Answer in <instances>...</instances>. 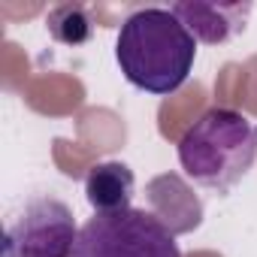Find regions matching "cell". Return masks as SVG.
Segmentation results:
<instances>
[{"instance_id": "ba28073f", "label": "cell", "mask_w": 257, "mask_h": 257, "mask_svg": "<svg viewBox=\"0 0 257 257\" xmlns=\"http://www.w3.org/2000/svg\"><path fill=\"white\" fill-rule=\"evenodd\" d=\"M49 34L58 43L67 46H82L91 40V19L85 13V7L79 4H61L49 13Z\"/></svg>"}, {"instance_id": "6da1fadb", "label": "cell", "mask_w": 257, "mask_h": 257, "mask_svg": "<svg viewBox=\"0 0 257 257\" xmlns=\"http://www.w3.org/2000/svg\"><path fill=\"white\" fill-rule=\"evenodd\" d=\"M115 61L134 88L164 97L188 82L197 61V40L170 10L146 7L124 19L115 40Z\"/></svg>"}, {"instance_id": "277c9868", "label": "cell", "mask_w": 257, "mask_h": 257, "mask_svg": "<svg viewBox=\"0 0 257 257\" xmlns=\"http://www.w3.org/2000/svg\"><path fill=\"white\" fill-rule=\"evenodd\" d=\"M76 236L73 209L52 194H37L7 224L0 257H73Z\"/></svg>"}, {"instance_id": "3957f363", "label": "cell", "mask_w": 257, "mask_h": 257, "mask_svg": "<svg viewBox=\"0 0 257 257\" xmlns=\"http://www.w3.org/2000/svg\"><path fill=\"white\" fill-rule=\"evenodd\" d=\"M73 257H182L170 227L149 209L94 212L79 227Z\"/></svg>"}, {"instance_id": "52a82bcc", "label": "cell", "mask_w": 257, "mask_h": 257, "mask_svg": "<svg viewBox=\"0 0 257 257\" xmlns=\"http://www.w3.org/2000/svg\"><path fill=\"white\" fill-rule=\"evenodd\" d=\"M134 170L121 161H103L94 164L85 176V197L94 206V212H121L131 209L134 200Z\"/></svg>"}, {"instance_id": "7a4b0ae2", "label": "cell", "mask_w": 257, "mask_h": 257, "mask_svg": "<svg viewBox=\"0 0 257 257\" xmlns=\"http://www.w3.org/2000/svg\"><path fill=\"white\" fill-rule=\"evenodd\" d=\"M176 152L191 182L224 194L254 167L257 131L242 112L212 106L182 134Z\"/></svg>"}, {"instance_id": "5b68a950", "label": "cell", "mask_w": 257, "mask_h": 257, "mask_svg": "<svg viewBox=\"0 0 257 257\" xmlns=\"http://www.w3.org/2000/svg\"><path fill=\"white\" fill-rule=\"evenodd\" d=\"M170 13L194 34V40L218 46L245 28L251 4H200V0H182V4L170 7Z\"/></svg>"}, {"instance_id": "8992f818", "label": "cell", "mask_w": 257, "mask_h": 257, "mask_svg": "<svg viewBox=\"0 0 257 257\" xmlns=\"http://www.w3.org/2000/svg\"><path fill=\"white\" fill-rule=\"evenodd\" d=\"M146 197H149V206H152L149 212L155 218H161L170 227L173 236L191 233L203 221V203H200V197L176 173H164V176L152 179L149 188H146Z\"/></svg>"}]
</instances>
